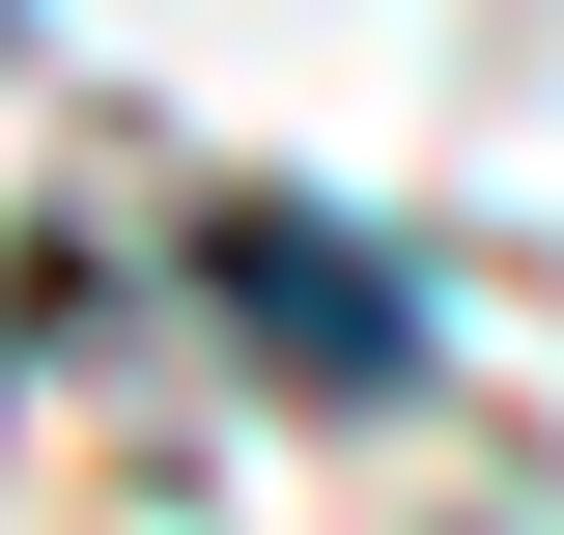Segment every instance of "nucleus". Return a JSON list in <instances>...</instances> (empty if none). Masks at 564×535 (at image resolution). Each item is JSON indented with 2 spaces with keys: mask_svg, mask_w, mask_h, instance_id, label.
Instances as JSON below:
<instances>
[{
  "mask_svg": "<svg viewBox=\"0 0 564 535\" xmlns=\"http://www.w3.org/2000/svg\"><path fill=\"white\" fill-rule=\"evenodd\" d=\"M226 310H254V367H282V395H395V367H423L395 254H339L311 198H226Z\"/></svg>",
  "mask_w": 564,
  "mask_h": 535,
  "instance_id": "obj_1",
  "label": "nucleus"
}]
</instances>
